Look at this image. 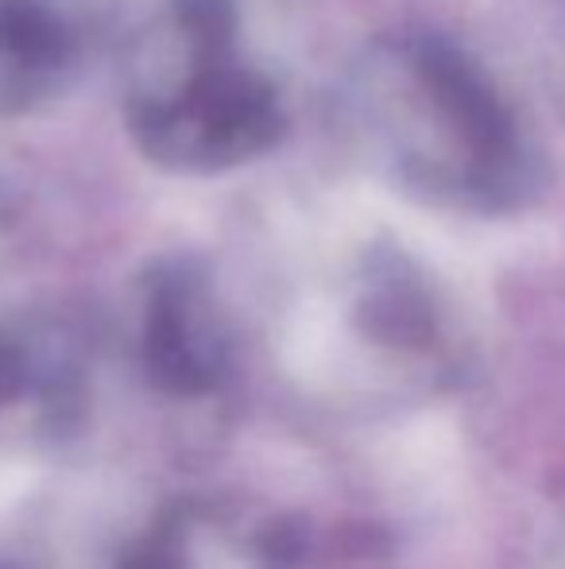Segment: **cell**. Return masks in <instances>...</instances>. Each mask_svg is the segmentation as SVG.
<instances>
[{
	"mask_svg": "<svg viewBox=\"0 0 565 569\" xmlns=\"http://www.w3.org/2000/svg\"><path fill=\"white\" fill-rule=\"evenodd\" d=\"M337 101L364 163L423 202L492 218L543 194V159L519 113L457 39H372Z\"/></svg>",
	"mask_w": 565,
	"mask_h": 569,
	"instance_id": "obj_1",
	"label": "cell"
},
{
	"mask_svg": "<svg viewBox=\"0 0 565 569\" xmlns=\"http://www.w3.org/2000/svg\"><path fill=\"white\" fill-rule=\"evenodd\" d=\"M236 43V0H163L137 31L124 62V120L148 163L218 174L283 140L280 90Z\"/></svg>",
	"mask_w": 565,
	"mask_h": 569,
	"instance_id": "obj_2",
	"label": "cell"
},
{
	"mask_svg": "<svg viewBox=\"0 0 565 569\" xmlns=\"http://www.w3.org/2000/svg\"><path fill=\"white\" fill-rule=\"evenodd\" d=\"M140 360L159 391L179 399L210 396L229 376V330L210 276L186 256L148 268L140 315Z\"/></svg>",
	"mask_w": 565,
	"mask_h": 569,
	"instance_id": "obj_3",
	"label": "cell"
},
{
	"mask_svg": "<svg viewBox=\"0 0 565 569\" xmlns=\"http://www.w3.org/2000/svg\"><path fill=\"white\" fill-rule=\"evenodd\" d=\"M85 59L78 0H0V117L54 101Z\"/></svg>",
	"mask_w": 565,
	"mask_h": 569,
	"instance_id": "obj_4",
	"label": "cell"
},
{
	"mask_svg": "<svg viewBox=\"0 0 565 569\" xmlns=\"http://www.w3.org/2000/svg\"><path fill=\"white\" fill-rule=\"evenodd\" d=\"M353 318L384 349L430 352L442 341V299L426 271L400 248H372L356 283Z\"/></svg>",
	"mask_w": 565,
	"mask_h": 569,
	"instance_id": "obj_5",
	"label": "cell"
},
{
	"mask_svg": "<svg viewBox=\"0 0 565 569\" xmlns=\"http://www.w3.org/2000/svg\"><path fill=\"white\" fill-rule=\"evenodd\" d=\"M74 383L70 360H62L54 349L36 345L28 333L0 326V415L16 407L31 388H43L51 399L67 396Z\"/></svg>",
	"mask_w": 565,
	"mask_h": 569,
	"instance_id": "obj_6",
	"label": "cell"
},
{
	"mask_svg": "<svg viewBox=\"0 0 565 569\" xmlns=\"http://www.w3.org/2000/svg\"><path fill=\"white\" fill-rule=\"evenodd\" d=\"M121 569H190L179 519H163L143 539L132 542L121 558Z\"/></svg>",
	"mask_w": 565,
	"mask_h": 569,
	"instance_id": "obj_7",
	"label": "cell"
}]
</instances>
